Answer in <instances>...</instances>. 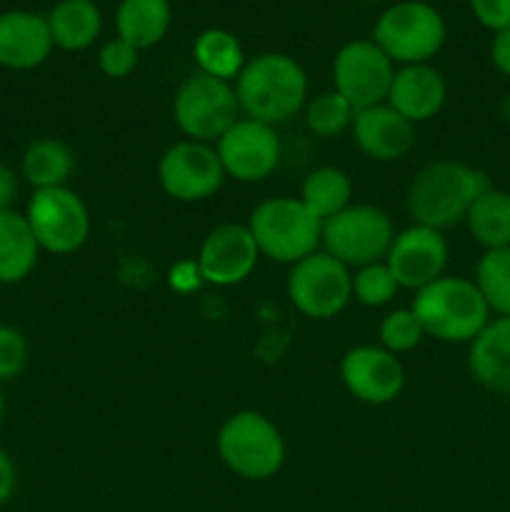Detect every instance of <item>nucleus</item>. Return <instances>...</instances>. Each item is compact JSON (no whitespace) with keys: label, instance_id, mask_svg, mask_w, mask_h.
I'll return each mask as SVG.
<instances>
[{"label":"nucleus","instance_id":"nucleus-38","mask_svg":"<svg viewBox=\"0 0 510 512\" xmlns=\"http://www.w3.org/2000/svg\"><path fill=\"white\" fill-rule=\"evenodd\" d=\"M5 418V398H3V388H0V423Z\"/></svg>","mask_w":510,"mask_h":512},{"label":"nucleus","instance_id":"nucleus-3","mask_svg":"<svg viewBox=\"0 0 510 512\" xmlns=\"http://www.w3.org/2000/svg\"><path fill=\"white\" fill-rule=\"evenodd\" d=\"M410 310L423 325L425 335L440 343H468L490 323L488 303L478 285L460 275H440L415 293Z\"/></svg>","mask_w":510,"mask_h":512},{"label":"nucleus","instance_id":"nucleus-30","mask_svg":"<svg viewBox=\"0 0 510 512\" xmlns=\"http://www.w3.org/2000/svg\"><path fill=\"white\" fill-rule=\"evenodd\" d=\"M398 290V280L390 273L385 260L363 265L353 273V298L365 308H383V305L393 303Z\"/></svg>","mask_w":510,"mask_h":512},{"label":"nucleus","instance_id":"nucleus-23","mask_svg":"<svg viewBox=\"0 0 510 512\" xmlns=\"http://www.w3.org/2000/svg\"><path fill=\"white\" fill-rule=\"evenodd\" d=\"M173 23V8L168 0H120L115 10L118 38L133 48L145 50L158 45Z\"/></svg>","mask_w":510,"mask_h":512},{"label":"nucleus","instance_id":"nucleus-36","mask_svg":"<svg viewBox=\"0 0 510 512\" xmlns=\"http://www.w3.org/2000/svg\"><path fill=\"white\" fill-rule=\"evenodd\" d=\"M15 485H18V475H15V465L10 455L0 448V508L13 498Z\"/></svg>","mask_w":510,"mask_h":512},{"label":"nucleus","instance_id":"nucleus-25","mask_svg":"<svg viewBox=\"0 0 510 512\" xmlns=\"http://www.w3.org/2000/svg\"><path fill=\"white\" fill-rule=\"evenodd\" d=\"M470 235L483 250L510 245V193L490 185L465 215Z\"/></svg>","mask_w":510,"mask_h":512},{"label":"nucleus","instance_id":"nucleus-37","mask_svg":"<svg viewBox=\"0 0 510 512\" xmlns=\"http://www.w3.org/2000/svg\"><path fill=\"white\" fill-rule=\"evenodd\" d=\"M18 195V175L0 160V210H10Z\"/></svg>","mask_w":510,"mask_h":512},{"label":"nucleus","instance_id":"nucleus-18","mask_svg":"<svg viewBox=\"0 0 510 512\" xmlns=\"http://www.w3.org/2000/svg\"><path fill=\"white\" fill-rule=\"evenodd\" d=\"M448 100V85L443 73L430 63L400 65L395 68L385 103L398 110L413 125L428 123L443 110Z\"/></svg>","mask_w":510,"mask_h":512},{"label":"nucleus","instance_id":"nucleus-15","mask_svg":"<svg viewBox=\"0 0 510 512\" xmlns=\"http://www.w3.org/2000/svg\"><path fill=\"white\" fill-rule=\"evenodd\" d=\"M340 380L358 403L388 405L403 393L405 368L383 345H358L340 360Z\"/></svg>","mask_w":510,"mask_h":512},{"label":"nucleus","instance_id":"nucleus-35","mask_svg":"<svg viewBox=\"0 0 510 512\" xmlns=\"http://www.w3.org/2000/svg\"><path fill=\"white\" fill-rule=\"evenodd\" d=\"M490 63L500 75L510 78V28L493 33L490 40Z\"/></svg>","mask_w":510,"mask_h":512},{"label":"nucleus","instance_id":"nucleus-4","mask_svg":"<svg viewBox=\"0 0 510 512\" xmlns=\"http://www.w3.org/2000/svg\"><path fill=\"white\" fill-rule=\"evenodd\" d=\"M258 253L283 265H295L320 250L323 223L300 203V198L278 195L253 208L248 218Z\"/></svg>","mask_w":510,"mask_h":512},{"label":"nucleus","instance_id":"nucleus-26","mask_svg":"<svg viewBox=\"0 0 510 512\" xmlns=\"http://www.w3.org/2000/svg\"><path fill=\"white\" fill-rule=\"evenodd\" d=\"M298 198L320 223H325L353 203V183L345 170L320 165L305 175Z\"/></svg>","mask_w":510,"mask_h":512},{"label":"nucleus","instance_id":"nucleus-10","mask_svg":"<svg viewBox=\"0 0 510 512\" xmlns=\"http://www.w3.org/2000/svg\"><path fill=\"white\" fill-rule=\"evenodd\" d=\"M288 298L305 318L330 320L353 300V273L325 250H315L290 265Z\"/></svg>","mask_w":510,"mask_h":512},{"label":"nucleus","instance_id":"nucleus-27","mask_svg":"<svg viewBox=\"0 0 510 512\" xmlns=\"http://www.w3.org/2000/svg\"><path fill=\"white\" fill-rule=\"evenodd\" d=\"M193 58L198 63V73L225 83H235L245 65L243 45L225 28L203 30L193 43Z\"/></svg>","mask_w":510,"mask_h":512},{"label":"nucleus","instance_id":"nucleus-12","mask_svg":"<svg viewBox=\"0 0 510 512\" xmlns=\"http://www.w3.org/2000/svg\"><path fill=\"white\" fill-rule=\"evenodd\" d=\"M393 75L395 63L373 38L348 40L333 58V90L355 110L385 103Z\"/></svg>","mask_w":510,"mask_h":512},{"label":"nucleus","instance_id":"nucleus-31","mask_svg":"<svg viewBox=\"0 0 510 512\" xmlns=\"http://www.w3.org/2000/svg\"><path fill=\"white\" fill-rule=\"evenodd\" d=\"M423 338V325H420V320L415 318L410 308L390 310L383 318V323H380V345L393 355L410 353V350H415L423 343Z\"/></svg>","mask_w":510,"mask_h":512},{"label":"nucleus","instance_id":"nucleus-11","mask_svg":"<svg viewBox=\"0 0 510 512\" xmlns=\"http://www.w3.org/2000/svg\"><path fill=\"white\" fill-rule=\"evenodd\" d=\"M160 188L178 203H200L223 188L225 170L215 145L178 140L158 160Z\"/></svg>","mask_w":510,"mask_h":512},{"label":"nucleus","instance_id":"nucleus-34","mask_svg":"<svg viewBox=\"0 0 510 512\" xmlns=\"http://www.w3.org/2000/svg\"><path fill=\"white\" fill-rule=\"evenodd\" d=\"M470 13L490 33L510 28V0H468Z\"/></svg>","mask_w":510,"mask_h":512},{"label":"nucleus","instance_id":"nucleus-19","mask_svg":"<svg viewBox=\"0 0 510 512\" xmlns=\"http://www.w3.org/2000/svg\"><path fill=\"white\" fill-rule=\"evenodd\" d=\"M53 48L45 15L30 10L0 13V68L33 70L50 58Z\"/></svg>","mask_w":510,"mask_h":512},{"label":"nucleus","instance_id":"nucleus-8","mask_svg":"<svg viewBox=\"0 0 510 512\" xmlns=\"http://www.w3.org/2000/svg\"><path fill=\"white\" fill-rule=\"evenodd\" d=\"M23 215L33 230L35 243L45 253H78L90 238L88 205L68 185L33 190Z\"/></svg>","mask_w":510,"mask_h":512},{"label":"nucleus","instance_id":"nucleus-9","mask_svg":"<svg viewBox=\"0 0 510 512\" xmlns=\"http://www.w3.org/2000/svg\"><path fill=\"white\" fill-rule=\"evenodd\" d=\"M238 118L240 105L233 83L195 73L175 93L173 120L188 140L213 145Z\"/></svg>","mask_w":510,"mask_h":512},{"label":"nucleus","instance_id":"nucleus-28","mask_svg":"<svg viewBox=\"0 0 510 512\" xmlns=\"http://www.w3.org/2000/svg\"><path fill=\"white\" fill-rule=\"evenodd\" d=\"M473 283L495 318H510V245L480 255Z\"/></svg>","mask_w":510,"mask_h":512},{"label":"nucleus","instance_id":"nucleus-33","mask_svg":"<svg viewBox=\"0 0 510 512\" xmlns=\"http://www.w3.org/2000/svg\"><path fill=\"white\" fill-rule=\"evenodd\" d=\"M138 55L140 50L133 48L130 43H125L123 38H110L100 45L98 50V68L100 73L108 75V78L120 80L128 78L135 68H138Z\"/></svg>","mask_w":510,"mask_h":512},{"label":"nucleus","instance_id":"nucleus-21","mask_svg":"<svg viewBox=\"0 0 510 512\" xmlns=\"http://www.w3.org/2000/svg\"><path fill=\"white\" fill-rule=\"evenodd\" d=\"M45 20L53 45L65 53L88 50L103 30V15L95 0H58Z\"/></svg>","mask_w":510,"mask_h":512},{"label":"nucleus","instance_id":"nucleus-32","mask_svg":"<svg viewBox=\"0 0 510 512\" xmlns=\"http://www.w3.org/2000/svg\"><path fill=\"white\" fill-rule=\"evenodd\" d=\"M30 358L28 340L20 330L0 325V385L15 380L25 370Z\"/></svg>","mask_w":510,"mask_h":512},{"label":"nucleus","instance_id":"nucleus-16","mask_svg":"<svg viewBox=\"0 0 510 512\" xmlns=\"http://www.w3.org/2000/svg\"><path fill=\"white\" fill-rule=\"evenodd\" d=\"M258 260V245L250 235L248 225L223 223L215 225L205 235L195 265H198V273L205 283L230 288V285H238L245 278H250Z\"/></svg>","mask_w":510,"mask_h":512},{"label":"nucleus","instance_id":"nucleus-13","mask_svg":"<svg viewBox=\"0 0 510 512\" xmlns=\"http://www.w3.org/2000/svg\"><path fill=\"white\" fill-rule=\"evenodd\" d=\"M215 153L225 178H235L238 183H260L268 180L280 165L283 145L273 125L238 118L215 140Z\"/></svg>","mask_w":510,"mask_h":512},{"label":"nucleus","instance_id":"nucleus-5","mask_svg":"<svg viewBox=\"0 0 510 512\" xmlns=\"http://www.w3.org/2000/svg\"><path fill=\"white\" fill-rule=\"evenodd\" d=\"M218 455L243 480H270L285 463V440L278 425L258 410H238L218 430Z\"/></svg>","mask_w":510,"mask_h":512},{"label":"nucleus","instance_id":"nucleus-14","mask_svg":"<svg viewBox=\"0 0 510 512\" xmlns=\"http://www.w3.org/2000/svg\"><path fill=\"white\" fill-rule=\"evenodd\" d=\"M385 265L395 275L400 288L418 293L420 288L445 275L448 240L440 230L413 223L395 233L388 255H385Z\"/></svg>","mask_w":510,"mask_h":512},{"label":"nucleus","instance_id":"nucleus-22","mask_svg":"<svg viewBox=\"0 0 510 512\" xmlns=\"http://www.w3.org/2000/svg\"><path fill=\"white\" fill-rule=\"evenodd\" d=\"M38 255L25 215L15 208L0 210V285L23 283L38 265Z\"/></svg>","mask_w":510,"mask_h":512},{"label":"nucleus","instance_id":"nucleus-7","mask_svg":"<svg viewBox=\"0 0 510 512\" xmlns=\"http://www.w3.org/2000/svg\"><path fill=\"white\" fill-rule=\"evenodd\" d=\"M395 238L393 218L378 205L350 203L323 223L320 248L350 270L380 263Z\"/></svg>","mask_w":510,"mask_h":512},{"label":"nucleus","instance_id":"nucleus-6","mask_svg":"<svg viewBox=\"0 0 510 512\" xmlns=\"http://www.w3.org/2000/svg\"><path fill=\"white\" fill-rule=\"evenodd\" d=\"M445 20L435 5L425 0H400L385 8L375 20L373 43L395 65L430 63L445 43Z\"/></svg>","mask_w":510,"mask_h":512},{"label":"nucleus","instance_id":"nucleus-1","mask_svg":"<svg viewBox=\"0 0 510 512\" xmlns=\"http://www.w3.org/2000/svg\"><path fill=\"white\" fill-rule=\"evenodd\" d=\"M490 188V178L475 165L440 158L423 165L405 190V210L413 223L448 230L465 223L470 205Z\"/></svg>","mask_w":510,"mask_h":512},{"label":"nucleus","instance_id":"nucleus-2","mask_svg":"<svg viewBox=\"0 0 510 512\" xmlns=\"http://www.w3.org/2000/svg\"><path fill=\"white\" fill-rule=\"evenodd\" d=\"M233 88L240 115L273 128L308 103V75L293 55L285 53H260L245 60Z\"/></svg>","mask_w":510,"mask_h":512},{"label":"nucleus","instance_id":"nucleus-24","mask_svg":"<svg viewBox=\"0 0 510 512\" xmlns=\"http://www.w3.org/2000/svg\"><path fill=\"white\" fill-rule=\"evenodd\" d=\"M73 170V150L58 138L33 140L20 158V175L33 190L63 188V185H68Z\"/></svg>","mask_w":510,"mask_h":512},{"label":"nucleus","instance_id":"nucleus-20","mask_svg":"<svg viewBox=\"0 0 510 512\" xmlns=\"http://www.w3.org/2000/svg\"><path fill=\"white\" fill-rule=\"evenodd\" d=\"M468 368L475 383L498 395H510V318H490L470 340Z\"/></svg>","mask_w":510,"mask_h":512},{"label":"nucleus","instance_id":"nucleus-29","mask_svg":"<svg viewBox=\"0 0 510 512\" xmlns=\"http://www.w3.org/2000/svg\"><path fill=\"white\" fill-rule=\"evenodd\" d=\"M353 118L355 108L335 90H325L305 103V128L323 140L345 133L353 125Z\"/></svg>","mask_w":510,"mask_h":512},{"label":"nucleus","instance_id":"nucleus-17","mask_svg":"<svg viewBox=\"0 0 510 512\" xmlns=\"http://www.w3.org/2000/svg\"><path fill=\"white\" fill-rule=\"evenodd\" d=\"M350 130H353V140L360 153L378 163H393V160L405 158L415 143V125L388 103L355 110Z\"/></svg>","mask_w":510,"mask_h":512}]
</instances>
